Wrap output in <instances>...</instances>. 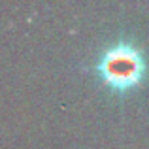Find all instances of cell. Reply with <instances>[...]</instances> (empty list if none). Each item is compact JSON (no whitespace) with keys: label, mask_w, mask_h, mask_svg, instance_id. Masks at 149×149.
I'll use <instances>...</instances> for the list:
<instances>
[{"label":"cell","mask_w":149,"mask_h":149,"mask_svg":"<svg viewBox=\"0 0 149 149\" xmlns=\"http://www.w3.org/2000/svg\"><path fill=\"white\" fill-rule=\"evenodd\" d=\"M96 70L109 87L128 89L142 79L146 72V61L138 47L123 42V44L109 45L102 53Z\"/></svg>","instance_id":"obj_1"}]
</instances>
